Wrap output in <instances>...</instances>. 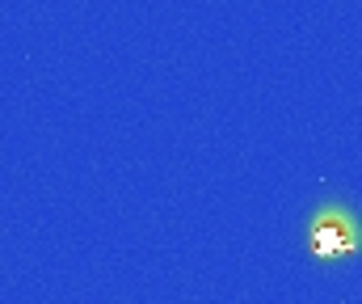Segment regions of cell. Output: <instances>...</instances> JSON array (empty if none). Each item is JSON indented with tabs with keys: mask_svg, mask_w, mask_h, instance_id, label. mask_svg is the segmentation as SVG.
<instances>
[]
</instances>
